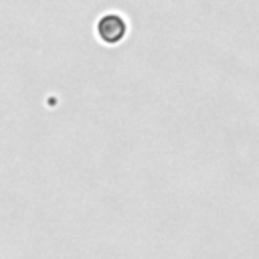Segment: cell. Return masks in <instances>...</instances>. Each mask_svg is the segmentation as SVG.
I'll list each match as a JSON object with an SVG mask.
<instances>
[{"label":"cell","instance_id":"6da1fadb","mask_svg":"<svg viewBox=\"0 0 259 259\" xmlns=\"http://www.w3.org/2000/svg\"><path fill=\"white\" fill-rule=\"evenodd\" d=\"M95 30H97V34H99V38L103 42L115 45V42H119L125 36V32H127V20L121 14H117V12H107V14H103L97 20Z\"/></svg>","mask_w":259,"mask_h":259}]
</instances>
